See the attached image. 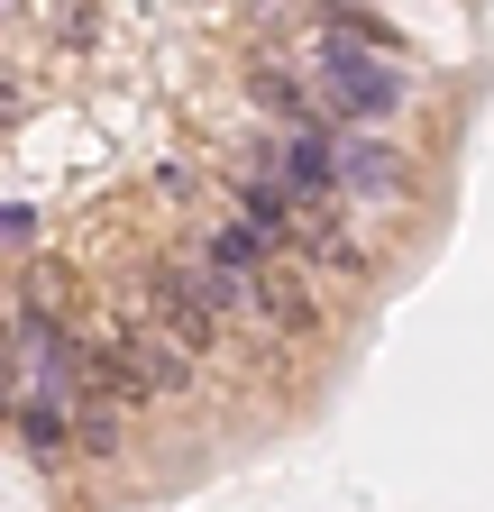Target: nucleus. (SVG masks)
<instances>
[{
	"label": "nucleus",
	"mask_w": 494,
	"mask_h": 512,
	"mask_svg": "<svg viewBox=\"0 0 494 512\" xmlns=\"http://www.w3.org/2000/svg\"><path fill=\"white\" fill-rule=\"evenodd\" d=\"M312 74H321V92H330V110L339 119H385V110H403V64H394V37L385 28H357V19H330L321 37H312Z\"/></svg>",
	"instance_id": "1"
},
{
	"label": "nucleus",
	"mask_w": 494,
	"mask_h": 512,
	"mask_svg": "<svg viewBox=\"0 0 494 512\" xmlns=\"http://www.w3.org/2000/svg\"><path fill=\"white\" fill-rule=\"evenodd\" d=\"M193 384H202V357H183L156 320L92 339V394H110V403H183Z\"/></svg>",
	"instance_id": "2"
},
{
	"label": "nucleus",
	"mask_w": 494,
	"mask_h": 512,
	"mask_svg": "<svg viewBox=\"0 0 494 512\" xmlns=\"http://www.w3.org/2000/svg\"><path fill=\"white\" fill-rule=\"evenodd\" d=\"M330 165H339V192L348 202H403V147L366 138V128H330Z\"/></svg>",
	"instance_id": "3"
},
{
	"label": "nucleus",
	"mask_w": 494,
	"mask_h": 512,
	"mask_svg": "<svg viewBox=\"0 0 494 512\" xmlns=\"http://www.w3.org/2000/svg\"><path fill=\"white\" fill-rule=\"evenodd\" d=\"M247 311H257V320H275V330H312V275H302L293 266V256H266V275L257 284H247Z\"/></svg>",
	"instance_id": "4"
},
{
	"label": "nucleus",
	"mask_w": 494,
	"mask_h": 512,
	"mask_svg": "<svg viewBox=\"0 0 494 512\" xmlns=\"http://www.w3.org/2000/svg\"><path fill=\"white\" fill-rule=\"evenodd\" d=\"M193 256H202V266H211L220 284H238V293H247V284L266 275V256H275V247H266L257 229H247V220L229 211V220H211V229H202V247H193Z\"/></svg>",
	"instance_id": "5"
},
{
	"label": "nucleus",
	"mask_w": 494,
	"mask_h": 512,
	"mask_svg": "<svg viewBox=\"0 0 494 512\" xmlns=\"http://www.w3.org/2000/svg\"><path fill=\"white\" fill-rule=\"evenodd\" d=\"M257 101H266L284 128H330V119H321V101H312V83H302L293 64H275V55L257 64Z\"/></svg>",
	"instance_id": "6"
},
{
	"label": "nucleus",
	"mask_w": 494,
	"mask_h": 512,
	"mask_svg": "<svg viewBox=\"0 0 494 512\" xmlns=\"http://www.w3.org/2000/svg\"><path fill=\"white\" fill-rule=\"evenodd\" d=\"M74 448H83V458H119V448H129V403L83 394L74 403Z\"/></svg>",
	"instance_id": "7"
},
{
	"label": "nucleus",
	"mask_w": 494,
	"mask_h": 512,
	"mask_svg": "<svg viewBox=\"0 0 494 512\" xmlns=\"http://www.w3.org/2000/svg\"><path fill=\"white\" fill-rule=\"evenodd\" d=\"M19 439H28V458H65V448H74V412H55V403H19Z\"/></svg>",
	"instance_id": "8"
},
{
	"label": "nucleus",
	"mask_w": 494,
	"mask_h": 512,
	"mask_svg": "<svg viewBox=\"0 0 494 512\" xmlns=\"http://www.w3.org/2000/svg\"><path fill=\"white\" fill-rule=\"evenodd\" d=\"M28 229H37V211H19V202L0 211V247H28Z\"/></svg>",
	"instance_id": "9"
}]
</instances>
